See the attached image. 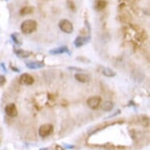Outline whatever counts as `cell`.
Returning <instances> with one entry per match:
<instances>
[{
    "instance_id": "1",
    "label": "cell",
    "mask_w": 150,
    "mask_h": 150,
    "mask_svg": "<svg viewBox=\"0 0 150 150\" xmlns=\"http://www.w3.org/2000/svg\"><path fill=\"white\" fill-rule=\"evenodd\" d=\"M38 24L34 20H25L21 25V31L23 34H31L37 28Z\"/></svg>"
},
{
    "instance_id": "2",
    "label": "cell",
    "mask_w": 150,
    "mask_h": 150,
    "mask_svg": "<svg viewBox=\"0 0 150 150\" xmlns=\"http://www.w3.org/2000/svg\"><path fill=\"white\" fill-rule=\"evenodd\" d=\"M53 131H54V126L50 123L42 124L39 128V134L41 138H47L53 133Z\"/></svg>"
},
{
    "instance_id": "3",
    "label": "cell",
    "mask_w": 150,
    "mask_h": 150,
    "mask_svg": "<svg viewBox=\"0 0 150 150\" xmlns=\"http://www.w3.org/2000/svg\"><path fill=\"white\" fill-rule=\"evenodd\" d=\"M58 26L62 32H64V33H67V34H71L74 30L72 23L67 19H62L58 23Z\"/></svg>"
},
{
    "instance_id": "4",
    "label": "cell",
    "mask_w": 150,
    "mask_h": 150,
    "mask_svg": "<svg viewBox=\"0 0 150 150\" xmlns=\"http://www.w3.org/2000/svg\"><path fill=\"white\" fill-rule=\"evenodd\" d=\"M101 103V98L99 96H92L90 97L86 100V105L89 108L95 110L99 108V106Z\"/></svg>"
},
{
    "instance_id": "5",
    "label": "cell",
    "mask_w": 150,
    "mask_h": 150,
    "mask_svg": "<svg viewBox=\"0 0 150 150\" xmlns=\"http://www.w3.org/2000/svg\"><path fill=\"white\" fill-rule=\"evenodd\" d=\"M19 82H20V83L23 84V85L30 86V85H32V84L34 83L35 79L32 77V76H31L30 74L23 73L21 74V76H20Z\"/></svg>"
},
{
    "instance_id": "6",
    "label": "cell",
    "mask_w": 150,
    "mask_h": 150,
    "mask_svg": "<svg viewBox=\"0 0 150 150\" xmlns=\"http://www.w3.org/2000/svg\"><path fill=\"white\" fill-rule=\"evenodd\" d=\"M5 113L10 117H15L17 116V109L15 104L10 103L5 107Z\"/></svg>"
},
{
    "instance_id": "7",
    "label": "cell",
    "mask_w": 150,
    "mask_h": 150,
    "mask_svg": "<svg viewBox=\"0 0 150 150\" xmlns=\"http://www.w3.org/2000/svg\"><path fill=\"white\" fill-rule=\"evenodd\" d=\"M91 40L90 36H78L74 40V46L77 48L81 47L84 45H86Z\"/></svg>"
},
{
    "instance_id": "8",
    "label": "cell",
    "mask_w": 150,
    "mask_h": 150,
    "mask_svg": "<svg viewBox=\"0 0 150 150\" xmlns=\"http://www.w3.org/2000/svg\"><path fill=\"white\" fill-rule=\"evenodd\" d=\"M75 79L81 83H87L91 81V77L86 73H76L75 75Z\"/></svg>"
},
{
    "instance_id": "9",
    "label": "cell",
    "mask_w": 150,
    "mask_h": 150,
    "mask_svg": "<svg viewBox=\"0 0 150 150\" xmlns=\"http://www.w3.org/2000/svg\"><path fill=\"white\" fill-rule=\"evenodd\" d=\"M69 48L66 46H62V47H57V48H54L50 50V54H53V55H57V54H65V53H69Z\"/></svg>"
},
{
    "instance_id": "10",
    "label": "cell",
    "mask_w": 150,
    "mask_h": 150,
    "mask_svg": "<svg viewBox=\"0 0 150 150\" xmlns=\"http://www.w3.org/2000/svg\"><path fill=\"white\" fill-rule=\"evenodd\" d=\"M45 66V64L41 62H28L26 64V67L29 69H39L41 68H43Z\"/></svg>"
},
{
    "instance_id": "11",
    "label": "cell",
    "mask_w": 150,
    "mask_h": 150,
    "mask_svg": "<svg viewBox=\"0 0 150 150\" xmlns=\"http://www.w3.org/2000/svg\"><path fill=\"white\" fill-rule=\"evenodd\" d=\"M15 54L18 57H21V58H27L32 54V53L28 50H25L19 49L16 50H15Z\"/></svg>"
},
{
    "instance_id": "12",
    "label": "cell",
    "mask_w": 150,
    "mask_h": 150,
    "mask_svg": "<svg viewBox=\"0 0 150 150\" xmlns=\"http://www.w3.org/2000/svg\"><path fill=\"white\" fill-rule=\"evenodd\" d=\"M107 4L108 3H107L106 0H97L95 5H94V8L98 11H101V10H104L107 6Z\"/></svg>"
},
{
    "instance_id": "13",
    "label": "cell",
    "mask_w": 150,
    "mask_h": 150,
    "mask_svg": "<svg viewBox=\"0 0 150 150\" xmlns=\"http://www.w3.org/2000/svg\"><path fill=\"white\" fill-rule=\"evenodd\" d=\"M33 12H34V7L31 6H24L21 9L20 14L21 16H25V15L32 14Z\"/></svg>"
},
{
    "instance_id": "14",
    "label": "cell",
    "mask_w": 150,
    "mask_h": 150,
    "mask_svg": "<svg viewBox=\"0 0 150 150\" xmlns=\"http://www.w3.org/2000/svg\"><path fill=\"white\" fill-rule=\"evenodd\" d=\"M114 108V103L111 101H105L102 105H101V109L105 112H110L112 108Z\"/></svg>"
},
{
    "instance_id": "15",
    "label": "cell",
    "mask_w": 150,
    "mask_h": 150,
    "mask_svg": "<svg viewBox=\"0 0 150 150\" xmlns=\"http://www.w3.org/2000/svg\"><path fill=\"white\" fill-rule=\"evenodd\" d=\"M102 74L105 76L107 77H114L116 76V71H113L110 68H104V69L102 70Z\"/></svg>"
},
{
    "instance_id": "16",
    "label": "cell",
    "mask_w": 150,
    "mask_h": 150,
    "mask_svg": "<svg viewBox=\"0 0 150 150\" xmlns=\"http://www.w3.org/2000/svg\"><path fill=\"white\" fill-rule=\"evenodd\" d=\"M11 38H12L13 41L17 45L22 44L23 41L20 34H18V33H13V34L11 35Z\"/></svg>"
},
{
    "instance_id": "17",
    "label": "cell",
    "mask_w": 150,
    "mask_h": 150,
    "mask_svg": "<svg viewBox=\"0 0 150 150\" xmlns=\"http://www.w3.org/2000/svg\"><path fill=\"white\" fill-rule=\"evenodd\" d=\"M67 4H68V6H69V8L70 9V10H76V6H75V4H74L71 1H70V0H68L67 1Z\"/></svg>"
},
{
    "instance_id": "18",
    "label": "cell",
    "mask_w": 150,
    "mask_h": 150,
    "mask_svg": "<svg viewBox=\"0 0 150 150\" xmlns=\"http://www.w3.org/2000/svg\"><path fill=\"white\" fill-rule=\"evenodd\" d=\"M6 83V79L3 75H0V86H3Z\"/></svg>"
},
{
    "instance_id": "19",
    "label": "cell",
    "mask_w": 150,
    "mask_h": 150,
    "mask_svg": "<svg viewBox=\"0 0 150 150\" xmlns=\"http://www.w3.org/2000/svg\"><path fill=\"white\" fill-rule=\"evenodd\" d=\"M64 145V149H75V146L72 145H69V144H63Z\"/></svg>"
},
{
    "instance_id": "20",
    "label": "cell",
    "mask_w": 150,
    "mask_h": 150,
    "mask_svg": "<svg viewBox=\"0 0 150 150\" xmlns=\"http://www.w3.org/2000/svg\"><path fill=\"white\" fill-rule=\"evenodd\" d=\"M54 150H64V149H63V147L60 146V145H55L54 147Z\"/></svg>"
},
{
    "instance_id": "21",
    "label": "cell",
    "mask_w": 150,
    "mask_h": 150,
    "mask_svg": "<svg viewBox=\"0 0 150 150\" xmlns=\"http://www.w3.org/2000/svg\"><path fill=\"white\" fill-rule=\"evenodd\" d=\"M39 150H49V149L48 148H41Z\"/></svg>"
},
{
    "instance_id": "22",
    "label": "cell",
    "mask_w": 150,
    "mask_h": 150,
    "mask_svg": "<svg viewBox=\"0 0 150 150\" xmlns=\"http://www.w3.org/2000/svg\"><path fill=\"white\" fill-rule=\"evenodd\" d=\"M6 1H9V0H6Z\"/></svg>"
}]
</instances>
